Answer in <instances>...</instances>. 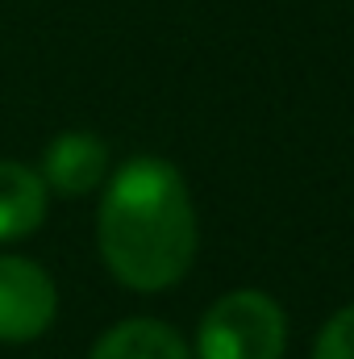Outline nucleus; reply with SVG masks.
Wrapping results in <instances>:
<instances>
[{
    "label": "nucleus",
    "mask_w": 354,
    "mask_h": 359,
    "mask_svg": "<svg viewBox=\"0 0 354 359\" xmlns=\"http://www.w3.org/2000/svg\"><path fill=\"white\" fill-rule=\"evenodd\" d=\"M50 192L38 176V168L0 159V247L29 238L46 222Z\"/></svg>",
    "instance_id": "obj_5"
},
{
    "label": "nucleus",
    "mask_w": 354,
    "mask_h": 359,
    "mask_svg": "<svg viewBox=\"0 0 354 359\" xmlns=\"http://www.w3.org/2000/svg\"><path fill=\"white\" fill-rule=\"evenodd\" d=\"M88 359H196L192 347L183 343L176 326L159 318H125L108 326L96 343Z\"/></svg>",
    "instance_id": "obj_6"
},
{
    "label": "nucleus",
    "mask_w": 354,
    "mask_h": 359,
    "mask_svg": "<svg viewBox=\"0 0 354 359\" xmlns=\"http://www.w3.org/2000/svg\"><path fill=\"white\" fill-rule=\"evenodd\" d=\"M313 359H354V305H342L325 326L317 330Z\"/></svg>",
    "instance_id": "obj_7"
},
{
    "label": "nucleus",
    "mask_w": 354,
    "mask_h": 359,
    "mask_svg": "<svg viewBox=\"0 0 354 359\" xmlns=\"http://www.w3.org/2000/svg\"><path fill=\"white\" fill-rule=\"evenodd\" d=\"M59 318V288L50 271L25 255H0V343L21 347L42 339Z\"/></svg>",
    "instance_id": "obj_3"
},
{
    "label": "nucleus",
    "mask_w": 354,
    "mask_h": 359,
    "mask_svg": "<svg viewBox=\"0 0 354 359\" xmlns=\"http://www.w3.org/2000/svg\"><path fill=\"white\" fill-rule=\"evenodd\" d=\"M96 247L104 268L134 292H163L187 276L200 247V226L187 180L176 163L134 155L104 180Z\"/></svg>",
    "instance_id": "obj_1"
},
{
    "label": "nucleus",
    "mask_w": 354,
    "mask_h": 359,
    "mask_svg": "<svg viewBox=\"0 0 354 359\" xmlns=\"http://www.w3.org/2000/svg\"><path fill=\"white\" fill-rule=\"evenodd\" d=\"M288 313L263 288H234L217 297L196 326V359H283Z\"/></svg>",
    "instance_id": "obj_2"
},
{
    "label": "nucleus",
    "mask_w": 354,
    "mask_h": 359,
    "mask_svg": "<svg viewBox=\"0 0 354 359\" xmlns=\"http://www.w3.org/2000/svg\"><path fill=\"white\" fill-rule=\"evenodd\" d=\"M38 176L55 196H92L113 176V159H108L104 138H96L88 130H63L59 138L46 142Z\"/></svg>",
    "instance_id": "obj_4"
}]
</instances>
